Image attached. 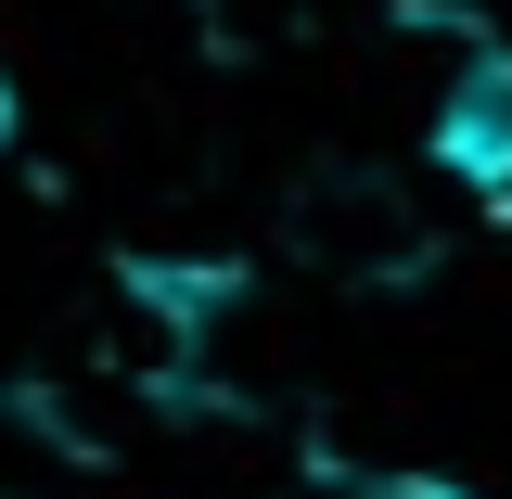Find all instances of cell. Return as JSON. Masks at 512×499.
<instances>
[{"label": "cell", "instance_id": "1", "mask_svg": "<svg viewBox=\"0 0 512 499\" xmlns=\"http://www.w3.org/2000/svg\"><path fill=\"white\" fill-rule=\"evenodd\" d=\"M423 154L487 218H512V39L500 26H461L448 39V77H436V103H423Z\"/></svg>", "mask_w": 512, "mask_h": 499}, {"label": "cell", "instance_id": "2", "mask_svg": "<svg viewBox=\"0 0 512 499\" xmlns=\"http://www.w3.org/2000/svg\"><path fill=\"white\" fill-rule=\"evenodd\" d=\"M13 141H26V90H13V64H0V167H13Z\"/></svg>", "mask_w": 512, "mask_h": 499}]
</instances>
